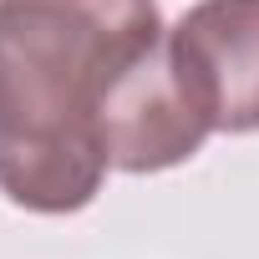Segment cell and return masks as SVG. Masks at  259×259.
I'll return each mask as SVG.
<instances>
[{
  "label": "cell",
  "instance_id": "obj_2",
  "mask_svg": "<svg viewBox=\"0 0 259 259\" xmlns=\"http://www.w3.org/2000/svg\"><path fill=\"white\" fill-rule=\"evenodd\" d=\"M97 133L107 163L122 173H163L203 148V138L213 133V117L198 87L188 81V71L178 66L168 31L112 76L97 107Z\"/></svg>",
  "mask_w": 259,
  "mask_h": 259
},
{
  "label": "cell",
  "instance_id": "obj_1",
  "mask_svg": "<svg viewBox=\"0 0 259 259\" xmlns=\"http://www.w3.org/2000/svg\"><path fill=\"white\" fill-rule=\"evenodd\" d=\"M163 36L158 0H0V193L76 213L107 178L97 107Z\"/></svg>",
  "mask_w": 259,
  "mask_h": 259
},
{
  "label": "cell",
  "instance_id": "obj_3",
  "mask_svg": "<svg viewBox=\"0 0 259 259\" xmlns=\"http://www.w3.org/2000/svg\"><path fill=\"white\" fill-rule=\"evenodd\" d=\"M213 133H259V0H198L168 31Z\"/></svg>",
  "mask_w": 259,
  "mask_h": 259
}]
</instances>
